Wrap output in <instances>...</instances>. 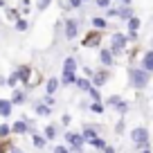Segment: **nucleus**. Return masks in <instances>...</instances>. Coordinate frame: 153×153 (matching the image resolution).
<instances>
[{"mask_svg":"<svg viewBox=\"0 0 153 153\" xmlns=\"http://www.w3.org/2000/svg\"><path fill=\"white\" fill-rule=\"evenodd\" d=\"M140 153H153V151H151V149H142Z\"/></svg>","mask_w":153,"mask_h":153,"instance_id":"864d4df0","label":"nucleus"},{"mask_svg":"<svg viewBox=\"0 0 153 153\" xmlns=\"http://www.w3.org/2000/svg\"><path fill=\"white\" fill-rule=\"evenodd\" d=\"M79 133H81V137L86 140V144H88L90 140H95L97 135H99V126L92 124V122H86V124H83V128L79 131Z\"/></svg>","mask_w":153,"mask_h":153,"instance_id":"9b49d317","label":"nucleus"},{"mask_svg":"<svg viewBox=\"0 0 153 153\" xmlns=\"http://www.w3.org/2000/svg\"><path fill=\"white\" fill-rule=\"evenodd\" d=\"M142 70H146L149 74H151L153 72V50H146V52H144V56H142Z\"/></svg>","mask_w":153,"mask_h":153,"instance_id":"a211bd4d","label":"nucleus"},{"mask_svg":"<svg viewBox=\"0 0 153 153\" xmlns=\"http://www.w3.org/2000/svg\"><path fill=\"white\" fill-rule=\"evenodd\" d=\"M88 106H90V99H81L79 101V108L81 110H88Z\"/></svg>","mask_w":153,"mask_h":153,"instance_id":"a18cd8bd","label":"nucleus"},{"mask_svg":"<svg viewBox=\"0 0 153 153\" xmlns=\"http://www.w3.org/2000/svg\"><path fill=\"white\" fill-rule=\"evenodd\" d=\"M59 88H61V81H59V76H48V81L43 83L45 95H56Z\"/></svg>","mask_w":153,"mask_h":153,"instance_id":"2eb2a0df","label":"nucleus"},{"mask_svg":"<svg viewBox=\"0 0 153 153\" xmlns=\"http://www.w3.org/2000/svg\"><path fill=\"white\" fill-rule=\"evenodd\" d=\"M126 72H128V81H131V86H133L135 90H144V88L149 86V81H151V74H149L146 70H142V68L131 65Z\"/></svg>","mask_w":153,"mask_h":153,"instance_id":"f257e3e1","label":"nucleus"},{"mask_svg":"<svg viewBox=\"0 0 153 153\" xmlns=\"http://www.w3.org/2000/svg\"><path fill=\"white\" fill-rule=\"evenodd\" d=\"M7 99H9L11 106L16 108V106H25V104H27V101H29V95L18 86V88H14V90H11V97H7Z\"/></svg>","mask_w":153,"mask_h":153,"instance_id":"1a4fd4ad","label":"nucleus"},{"mask_svg":"<svg viewBox=\"0 0 153 153\" xmlns=\"http://www.w3.org/2000/svg\"><path fill=\"white\" fill-rule=\"evenodd\" d=\"M110 76H113V72H110L108 68H99V70H95V74H92V79H90L92 88H104L106 83L110 81Z\"/></svg>","mask_w":153,"mask_h":153,"instance_id":"423d86ee","label":"nucleus"},{"mask_svg":"<svg viewBox=\"0 0 153 153\" xmlns=\"http://www.w3.org/2000/svg\"><path fill=\"white\" fill-rule=\"evenodd\" d=\"M76 70H79V61H76V56H65L63 59V65H61V72H68V74H76Z\"/></svg>","mask_w":153,"mask_h":153,"instance_id":"ddd939ff","label":"nucleus"},{"mask_svg":"<svg viewBox=\"0 0 153 153\" xmlns=\"http://www.w3.org/2000/svg\"><path fill=\"white\" fill-rule=\"evenodd\" d=\"M76 76H79V74H68V72H61L59 81H61V86H74Z\"/></svg>","mask_w":153,"mask_h":153,"instance_id":"b1692460","label":"nucleus"},{"mask_svg":"<svg viewBox=\"0 0 153 153\" xmlns=\"http://www.w3.org/2000/svg\"><path fill=\"white\" fill-rule=\"evenodd\" d=\"M52 153H70V149L65 146V144H54V149H52Z\"/></svg>","mask_w":153,"mask_h":153,"instance_id":"ea45409f","label":"nucleus"},{"mask_svg":"<svg viewBox=\"0 0 153 153\" xmlns=\"http://www.w3.org/2000/svg\"><path fill=\"white\" fill-rule=\"evenodd\" d=\"M65 2L70 5V9H81V7H83L81 0H65Z\"/></svg>","mask_w":153,"mask_h":153,"instance_id":"79ce46f5","label":"nucleus"},{"mask_svg":"<svg viewBox=\"0 0 153 153\" xmlns=\"http://www.w3.org/2000/svg\"><path fill=\"white\" fill-rule=\"evenodd\" d=\"M29 27H32V25H29V20H27V18H18V20L14 23V29H16V32H20V34L29 32Z\"/></svg>","mask_w":153,"mask_h":153,"instance_id":"5701e85b","label":"nucleus"},{"mask_svg":"<svg viewBox=\"0 0 153 153\" xmlns=\"http://www.w3.org/2000/svg\"><path fill=\"white\" fill-rule=\"evenodd\" d=\"M32 144H34V149H45L48 146V140H45L41 133H34L32 135Z\"/></svg>","mask_w":153,"mask_h":153,"instance_id":"a878e982","label":"nucleus"},{"mask_svg":"<svg viewBox=\"0 0 153 153\" xmlns=\"http://www.w3.org/2000/svg\"><path fill=\"white\" fill-rule=\"evenodd\" d=\"M101 38H104V32H97V29H90L86 36L81 38V48H99L101 45Z\"/></svg>","mask_w":153,"mask_h":153,"instance_id":"0eeeda50","label":"nucleus"},{"mask_svg":"<svg viewBox=\"0 0 153 153\" xmlns=\"http://www.w3.org/2000/svg\"><path fill=\"white\" fill-rule=\"evenodd\" d=\"M131 16H135L131 7H126V5H120V7H117V18H120V20H124V23H126Z\"/></svg>","mask_w":153,"mask_h":153,"instance_id":"4be33fe9","label":"nucleus"},{"mask_svg":"<svg viewBox=\"0 0 153 153\" xmlns=\"http://www.w3.org/2000/svg\"><path fill=\"white\" fill-rule=\"evenodd\" d=\"M149 140H151V135H149L146 126H135V128H131V142H133V146L137 149V151L149 149Z\"/></svg>","mask_w":153,"mask_h":153,"instance_id":"20e7f679","label":"nucleus"},{"mask_svg":"<svg viewBox=\"0 0 153 153\" xmlns=\"http://www.w3.org/2000/svg\"><path fill=\"white\" fill-rule=\"evenodd\" d=\"M41 135H43L48 142H54V140L59 137V128H56V124H45V126H43V133H41Z\"/></svg>","mask_w":153,"mask_h":153,"instance_id":"f3484780","label":"nucleus"},{"mask_svg":"<svg viewBox=\"0 0 153 153\" xmlns=\"http://www.w3.org/2000/svg\"><path fill=\"white\" fill-rule=\"evenodd\" d=\"M63 142H65L68 149H83L86 146V140L81 137L79 131H65L63 133Z\"/></svg>","mask_w":153,"mask_h":153,"instance_id":"39448f33","label":"nucleus"},{"mask_svg":"<svg viewBox=\"0 0 153 153\" xmlns=\"http://www.w3.org/2000/svg\"><path fill=\"white\" fill-rule=\"evenodd\" d=\"M20 81H18V74H16V70H11L9 74H7V88L9 90H14V88H18Z\"/></svg>","mask_w":153,"mask_h":153,"instance_id":"393cba45","label":"nucleus"},{"mask_svg":"<svg viewBox=\"0 0 153 153\" xmlns=\"http://www.w3.org/2000/svg\"><path fill=\"white\" fill-rule=\"evenodd\" d=\"M88 99L90 101H104L101 99V90L99 88H90V90H88Z\"/></svg>","mask_w":153,"mask_h":153,"instance_id":"2f4dec72","label":"nucleus"},{"mask_svg":"<svg viewBox=\"0 0 153 153\" xmlns=\"http://www.w3.org/2000/svg\"><path fill=\"white\" fill-rule=\"evenodd\" d=\"M54 0H36V9L38 11H48V7L52 5Z\"/></svg>","mask_w":153,"mask_h":153,"instance_id":"f704fd0d","label":"nucleus"},{"mask_svg":"<svg viewBox=\"0 0 153 153\" xmlns=\"http://www.w3.org/2000/svg\"><path fill=\"white\" fill-rule=\"evenodd\" d=\"M59 124H61V126H70V124H72V115H70V113H63Z\"/></svg>","mask_w":153,"mask_h":153,"instance_id":"4c0bfd02","label":"nucleus"},{"mask_svg":"<svg viewBox=\"0 0 153 153\" xmlns=\"http://www.w3.org/2000/svg\"><path fill=\"white\" fill-rule=\"evenodd\" d=\"M126 48H128V41H126V32H113L110 34V54H113L115 59L122 56V54L126 52Z\"/></svg>","mask_w":153,"mask_h":153,"instance_id":"7ed1b4c3","label":"nucleus"},{"mask_svg":"<svg viewBox=\"0 0 153 153\" xmlns=\"http://www.w3.org/2000/svg\"><path fill=\"white\" fill-rule=\"evenodd\" d=\"M0 140H11V126H9V122H2V124H0Z\"/></svg>","mask_w":153,"mask_h":153,"instance_id":"7c9ffc66","label":"nucleus"},{"mask_svg":"<svg viewBox=\"0 0 153 153\" xmlns=\"http://www.w3.org/2000/svg\"><path fill=\"white\" fill-rule=\"evenodd\" d=\"M32 110H34V115H36V117H45V120H48L50 115H52V110H54V108L45 106L43 101L38 99V101H34V104H32Z\"/></svg>","mask_w":153,"mask_h":153,"instance_id":"4468645a","label":"nucleus"},{"mask_svg":"<svg viewBox=\"0 0 153 153\" xmlns=\"http://www.w3.org/2000/svg\"><path fill=\"white\" fill-rule=\"evenodd\" d=\"M124 131H126V126H124V117H120V122L115 124V133H117V135H122Z\"/></svg>","mask_w":153,"mask_h":153,"instance_id":"58836bf2","label":"nucleus"},{"mask_svg":"<svg viewBox=\"0 0 153 153\" xmlns=\"http://www.w3.org/2000/svg\"><path fill=\"white\" fill-rule=\"evenodd\" d=\"M0 88H7V76L0 74Z\"/></svg>","mask_w":153,"mask_h":153,"instance_id":"8fccbe9b","label":"nucleus"},{"mask_svg":"<svg viewBox=\"0 0 153 153\" xmlns=\"http://www.w3.org/2000/svg\"><path fill=\"white\" fill-rule=\"evenodd\" d=\"M92 74H95V68L83 65V76H86V79H92Z\"/></svg>","mask_w":153,"mask_h":153,"instance_id":"37998d69","label":"nucleus"},{"mask_svg":"<svg viewBox=\"0 0 153 153\" xmlns=\"http://www.w3.org/2000/svg\"><path fill=\"white\" fill-rule=\"evenodd\" d=\"M74 86H76V90H81L83 95H88V90L92 88V83H90V79H86V76H76Z\"/></svg>","mask_w":153,"mask_h":153,"instance_id":"412c9836","label":"nucleus"},{"mask_svg":"<svg viewBox=\"0 0 153 153\" xmlns=\"http://www.w3.org/2000/svg\"><path fill=\"white\" fill-rule=\"evenodd\" d=\"M18 11H20V18H27L29 11H32V0H20Z\"/></svg>","mask_w":153,"mask_h":153,"instance_id":"cd10ccee","label":"nucleus"},{"mask_svg":"<svg viewBox=\"0 0 153 153\" xmlns=\"http://www.w3.org/2000/svg\"><path fill=\"white\" fill-rule=\"evenodd\" d=\"M88 144H90L92 149H97V151H104V149L108 146V142H106V140L101 137V135H97V137H95V140H90Z\"/></svg>","mask_w":153,"mask_h":153,"instance_id":"bb28decb","label":"nucleus"},{"mask_svg":"<svg viewBox=\"0 0 153 153\" xmlns=\"http://www.w3.org/2000/svg\"><path fill=\"white\" fill-rule=\"evenodd\" d=\"M59 7H61L63 11H70V5H68L65 0H59Z\"/></svg>","mask_w":153,"mask_h":153,"instance_id":"49530a36","label":"nucleus"},{"mask_svg":"<svg viewBox=\"0 0 153 153\" xmlns=\"http://www.w3.org/2000/svg\"><path fill=\"white\" fill-rule=\"evenodd\" d=\"M32 124H36L34 120H29V124L27 122H23V120H16V122H11V135H29V126Z\"/></svg>","mask_w":153,"mask_h":153,"instance_id":"9d476101","label":"nucleus"},{"mask_svg":"<svg viewBox=\"0 0 153 153\" xmlns=\"http://www.w3.org/2000/svg\"><path fill=\"white\" fill-rule=\"evenodd\" d=\"M61 29H63V36L65 41H76L79 34H81V20L79 18H63L61 20Z\"/></svg>","mask_w":153,"mask_h":153,"instance_id":"f03ea898","label":"nucleus"},{"mask_svg":"<svg viewBox=\"0 0 153 153\" xmlns=\"http://www.w3.org/2000/svg\"><path fill=\"white\" fill-rule=\"evenodd\" d=\"M101 153H117V149H115V146H110V144H108V146H106Z\"/></svg>","mask_w":153,"mask_h":153,"instance_id":"de8ad7c7","label":"nucleus"},{"mask_svg":"<svg viewBox=\"0 0 153 153\" xmlns=\"http://www.w3.org/2000/svg\"><path fill=\"white\" fill-rule=\"evenodd\" d=\"M88 110H92L95 115H104L106 113V106H104V101H90Z\"/></svg>","mask_w":153,"mask_h":153,"instance_id":"c756f323","label":"nucleus"},{"mask_svg":"<svg viewBox=\"0 0 153 153\" xmlns=\"http://www.w3.org/2000/svg\"><path fill=\"white\" fill-rule=\"evenodd\" d=\"M81 2H90V0H81Z\"/></svg>","mask_w":153,"mask_h":153,"instance_id":"5fc2aeb1","label":"nucleus"},{"mask_svg":"<svg viewBox=\"0 0 153 153\" xmlns=\"http://www.w3.org/2000/svg\"><path fill=\"white\" fill-rule=\"evenodd\" d=\"M151 101H153V95H151Z\"/></svg>","mask_w":153,"mask_h":153,"instance_id":"4d7b16f0","label":"nucleus"},{"mask_svg":"<svg viewBox=\"0 0 153 153\" xmlns=\"http://www.w3.org/2000/svg\"><path fill=\"white\" fill-rule=\"evenodd\" d=\"M41 101H43L45 106H50V108H54V104H56L54 95H45V92H43V97H41Z\"/></svg>","mask_w":153,"mask_h":153,"instance_id":"c9c22d12","label":"nucleus"},{"mask_svg":"<svg viewBox=\"0 0 153 153\" xmlns=\"http://www.w3.org/2000/svg\"><path fill=\"white\" fill-rule=\"evenodd\" d=\"M7 7V0H0V9H5Z\"/></svg>","mask_w":153,"mask_h":153,"instance_id":"603ef678","label":"nucleus"},{"mask_svg":"<svg viewBox=\"0 0 153 153\" xmlns=\"http://www.w3.org/2000/svg\"><path fill=\"white\" fill-rule=\"evenodd\" d=\"M18 18H20V11H18V7H9V5H7V7H5V20L14 25Z\"/></svg>","mask_w":153,"mask_h":153,"instance_id":"aec40b11","label":"nucleus"},{"mask_svg":"<svg viewBox=\"0 0 153 153\" xmlns=\"http://www.w3.org/2000/svg\"><path fill=\"white\" fill-rule=\"evenodd\" d=\"M9 153H25V151H23V149H20V146H16V144H14V146L9 149Z\"/></svg>","mask_w":153,"mask_h":153,"instance_id":"09e8293b","label":"nucleus"},{"mask_svg":"<svg viewBox=\"0 0 153 153\" xmlns=\"http://www.w3.org/2000/svg\"><path fill=\"white\" fill-rule=\"evenodd\" d=\"M11 113H14V106H11V101L7 99V97H0V117H2V120H9Z\"/></svg>","mask_w":153,"mask_h":153,"instance_id":"dca6fc26","label":"nucleus"},{"mask_svg":"<svg viewBox=\"0 0 153 153\" xmlns=\"http://www.w3.org/2000/svg\"><path fill=\"white\" fill-rule=\"evenodd\" d=\"M126 41H128V43H135V41H137V32H126Z\"/></svg>","mask_w":153,"mask_h":153,"instance_id":"c03bdc74","label":"nucleus"},{"mask_svg":"<svg viewBox=\"0 0 153 153\" xmlns=\"http://www.w3.org/2000/svg\"><path fill=\"white\" fill-rule=\"evenodd\" d=\"M122 101V97L120 95H110V97H106V101H104V106H110V108H115V106Z\"/></svg>","mask_w":153,"mask_h":153,"instance_id":"473e14b6","label":"nucleus"},{"mask_svg":"<svg viewBox=\"0 0 153 153\" xmlns=\"http://www.w3.org/2000/svg\"><path fill=\"white\" fill-rule=\"evenodd\" d=\"M126 25H128V32H140V27H142V20H140L137 16H131V18L126 20Z\"/></svg>","mask_w":153,"mask_h":153,"instance_id":"c85d7f7f","label":"nucleus"},{"mask_svg":"<svg viewBox=\"0 0 153 153\" xmlns=\"http://www.w3.org/2000/svg\"><path fill=\"white\" fill-rule=\"evenodd\" d=\"M151 50H153V41H151Z\"/></svg>","mask_w":153,"mask_h":153,"instance_id":"6e6d98bb","label":"nucleus"},{"mask_svg":"<svg viewBox=\"0 0 153 153\" xmlns=\"http://www.w3.org/2000/svg\"><path fill=\"white\" fill-rule=\"evenodd\" d=\"M16 74H18L20 86H29V81H32V74H34V68L29 65V63H20V65L16 68Z\"/></svg>","mask_w":153,"mask_h":153,"instance_id":"6e6552de","label":"nucleus"},{"mask_svg":"<svg viewBox=\"0 0 153 153\" xmlns=\"http://www.w3.org/2000/svg\"><path fill=\"white\" fill-rule=\"evenodd\" d=\"M115 110H117V113H120V115H122V117H124V115H126V113H128V101H124V99H122V101H120V104L115 106Z\"/></svg>","mask_w":153,"mask_h":153,"instance_id":"72a5a7b5","label":"nucleus"},{"mask_svg":"<svg viewBox=\"0 0 153 153\" xmlns=\"http://www.w3.org/2000/svg\"><path fill=\"white\" fill-rule=\"evenodd\" d=\"M104 18H106V20H108V18H117V7H108Z\"/></svg>","mask_w":153,"mask_h":153,"instance_id":"a19ab883","label":"nucleus"},{"mask_svg":"<svg viewBox=\"0 0 153 153\" xmlns=\"http://www.w3.org/2000/svg\"><path fill=\"white\" fill-rule=\"evenodd\" d=\"M97 59H99V63H101V68H113L115 65V56L110 54V50L108 48H99V54H97Z\"/></svg>","mask_w":153,"mask_h":153,"instance_id":"f8f14e48","label":"nucleus"},{"mask_svg":"<svg viewBox=\"0 0 153 153\" xmlns=\"http://www.w3.org/2000/svg\"><path fill=\"white\" fill-rule=\"evenodd\" d=\"M92 2H95L97 7H99V9H108V7H113V0H92Z\"/></svg>","mask_w":153,"mask_h":153,"instance_id":"e433bc0d","label":"nucleus"},{"mask_svg":"<svg viewBox=\"0 0 153 153\" xmlns=\"http://www.w3.org/2000/svg\"><path fill=\"white\" fill-rule=\"evenodd\" d=\"M90 23H92V29H97V32H106L108 29V20L104 16H92Z\"/></svg>","mask_w":153,"mask_h":153,"instance_id":"6ab92c4d","label":"nucleus"},{"mask_svg":"<svg viewBox=\"0 0 153 153\" xmlns=\"http://www.w3.org/2000/svg\"><path fill=\"white\" fill-rule=\"evenodd\" d=\"M122 5H126V7H131V2H133V0H120Z\"/></svg>","mask_w":153,"mask_h":153,"instance_id":"3c124183","label":"nucleus"}]
</instances>
